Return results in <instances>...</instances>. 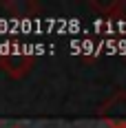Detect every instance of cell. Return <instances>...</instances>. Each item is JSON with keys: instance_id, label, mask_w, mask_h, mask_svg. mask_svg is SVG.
Masks as SVG:
<instances>
[{"instance_id": "cell-1", "label": "cell", "mask_w": 126, "mask_h": 128, "mask_svg": "<svg viewBox=\"0 0 126 128\" xmlns=\"http://www.w3.org/2000/svg\"><path fill=\"white\" fill-rule=\"evenodd\" d=\"M33 55L27 53H11V55H0V66L9 73L11 77H22L31 68Z\"/></svg>"}, {"instance_id": "cell-2", "label": "cell", "mask_w": 126, "mask_h": 128, "mask_svg": "<svg viewBox=\"0 0 126 128\" xmlns=\"http://www.w3.org/2000/svg\"><path fill=\"white\" fill-rule=\"evenodd\" d=\"M111 128H126V122H115V124H111Z\"/></svg>"}, {"instance_id": "cell-3", "label": "cell", "mask_w": 126, "mask_h": 128, "mask_svg": "<svg viewBox=\"0 0 126 128\" xmlns=\"http://www.w3.org/2000/svg\"><path fill=\"white\" fill-rule=\"evenodd\" d=\"M16 128H20V126H16Z\"/></svg>"}]
</instances>
